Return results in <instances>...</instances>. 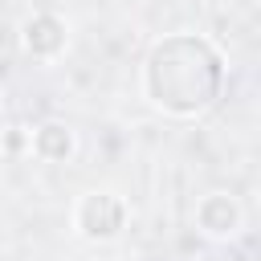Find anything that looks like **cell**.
Listing matches in <instances>:
<instances>
[{
  "label": "cell",
  "instance_id": "obj_1",
  "mask_svg": "<svg viewBox=\"0 0 261 261\" xmlns=\"http://www.w3.org/2000/svg\"><path fill=\"white\" fill-rule=\"evenodd\" d=\"M224 53L204 33H167L143 57V94L167 118H200L224 90Z\"/></svg>",
  "mask_w": 261,
  "mask_h": 261
},
{
  "label": "cell",
  "instance_id": "obj_2",
  "mask_svg": "<svg viewBox=\"0 0 261 261\" xmlns=\"http://www.w3.org/2000/svg\"><path fill=\"white\" fill-rule=\"evenodd\" d=\"M126 216H130V208H126V200L114 188H90L73 204V232L82 241L106 245V241H118L122 237Z\"/></svg>",
  "mask_w": 261,
  "mask_h": 261
},
{
  "label": "cell",
  "instance_id": "obj_3",
  "mask_svg": "<svg viewBox=\"0 0 261 261\" xmlns=\"http://www.w3.org/2000/svg\"><path fill=\"white\" fill-rule=\"evenodd\" d=\"M245 228V208L232 192H204L196 200V232L208 241H232Z\"/></svg>",
  "mask_w": 261,
  "mask_h": 261
},
{
  "label": "cell",
  "instance_id": "obj_4",
  "mask_svg": "<svg viewBox=\"0 0 261 261\" xmlns=\"http://www.w3.org/2000/svg\"><path fill=\"white\" fill-rule=\"evenodd\" d=\"M20 49L33 61H57L69 49V24L57 12H33L20 24Z\"/></svg>",
  "mask_w": 261,
  "mask_h": 261
},
{
  "label": "cell",
  "instance_id": "obj_5",
  "mask_svg": "<svg viewBox=\"0 0 261 261\" xmlns=\"http://www.w3.org/2000/svg\"><path fill=\"white\" fill-rule=\"evenodd\" d=\"M73 151H77V135L61 118H45L29 130V155H37L41 163H65Z\"/></svg>",
  "mask_w": 261,
  "mask_h": 261
},
{
  "label": "cell",
  "instance_id": "obj_6",
  "mask_svg": "<svg viewBox=\"0 0 261 261\" xmlns=\"http://www.w3.org/2000/svg\"><path fill=\"white\" fill-rule=\"evenodd\" d=\"M4 151H8V155H29V126H8Z\"/></svg>",
  "mask_w": 261,
  "mask_h": 261
}]
</instances>
